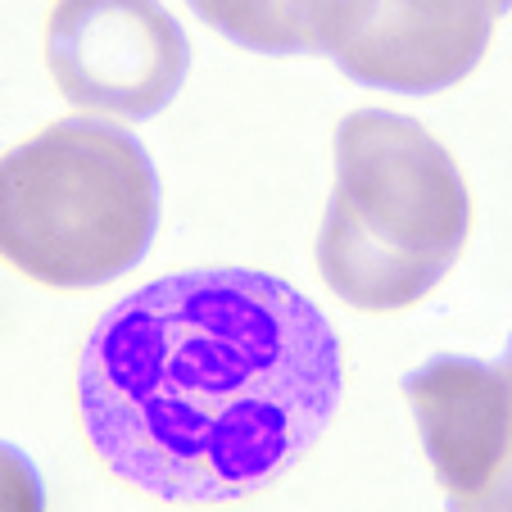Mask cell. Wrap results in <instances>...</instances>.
<instances>
[{"label": "cell", "instance_id": "3", "mask_svg": "<svg viewBox=\"0 0 512 512\" xmlns=\"http://www.w3.org/2000/svg\"><path fill=\"white\" fill-rule=\"evenodd\" d=\"M164 186L141 136L64 118L0 155V259L55 290H96L141 268Z\"/></svg>", "mask_w": 512, "mask_h": 512}, {"label": "cell", "instance_id": "6", "mask_svg": "<svg viewBox=\"0 0 512 512\" xmlns=\"http://www.w3.org/2000/svg\"><path fill=\"white\" fill-rule=\"evenodd\" d=\"M404 395L445 508L512 512V336L499 358H426Z\"/></svg>", "mask_w": 512, "mask_h": 512}, {"label": "cell", "instance_id": "8", "mask_svg": "<svg viewBox=\"0 0 512 512\" xmlns=\"http://www.w3.org/2000/svg\"><path fill=\"white\" fill-rule=\"evenodd\" d=\"M0 512H46V481L10 440H0Z\"/></svg>", "mask_w": 512, "mask_h": 512}, {"label": "cell", "instance_id": "9", "mask_svg": "<svg viewBox=\"0 0 512 512\" xmlns=\"http://www.w3.org/2000/svg\"><path fill=\"white\" fill-rule=\"evenodd\" d=\"M494 10H499V14H508V10H512V0H494Z\"/></svg>", "mask_w": 512, "mask_h": 512}, {"label": "cell", "instance_id": "5", "mask_svg": "<svg viewBox=\"0 0 512 512\" xmlns=\"http://www.w3.org/2000/svg\"><path fill=\"white\" fill-rule=\"evenodd\" d=\"M494 19V0H313L309 41L358 87L435 96L485 59Z\"/></svg>", "mask_w": 512, "mask_h": 512}, {"label": "cell", "instance_id": "1", "mask_svg": "<svg viewBox=\"0 0 512 512\" xmlns=\"http://www.w3.org/2000/svg\"><path fill=\"white\" fill-rule=\"evenodd\" d=\"M340 386V336L304 290L254 268H191L100 313L78 363V413L127 485L227 503L309 454Z\"/></svg>", "mask_w": 512, "mask_h": 512}, {"label": "cell", "instance_id": "2", "mask_svg": "<svg viewBox=\"0 0 512 512\" xmlns=\"http://www.w3.org/2000/svg\"><path fill=\"white\" fill-rule=\"evenodd\" d=\"M472 227L454 155L417 118L354 109L336 127V186L318 272L349 309L395 313L431 295Z\"/></svg>", "mask_w": 512, "mask_h": 512}, {"label": "cell", "instance_id": "4", "mask_svg": "<svg viewBox=\"0 0 512 512\" xmlns=\"http://www.w3.org/2000/svg\"><path fill=\"white\" fill-rule=\"evenodd\" d=\"M46 64L73 109L145 123L177 100L191 41L164 0H55Z\"/></svg>", "mask_w": 512, "mask_h": 512}, {"label": "cell", "instance_id": "7", "mask_svg": "<svg viewBox=\"0 0 512 512\" xmlns=\"http://www.w3.org/2000/svg\"><path fill=\"white\" fill-rule=\"evenodd\" d=\"M200 23L223 32L232 46L259 55H313L309 5L313 0H186Z\"/></svg>", "mask_w": 512, "mask_h": 512}]
</instances>
